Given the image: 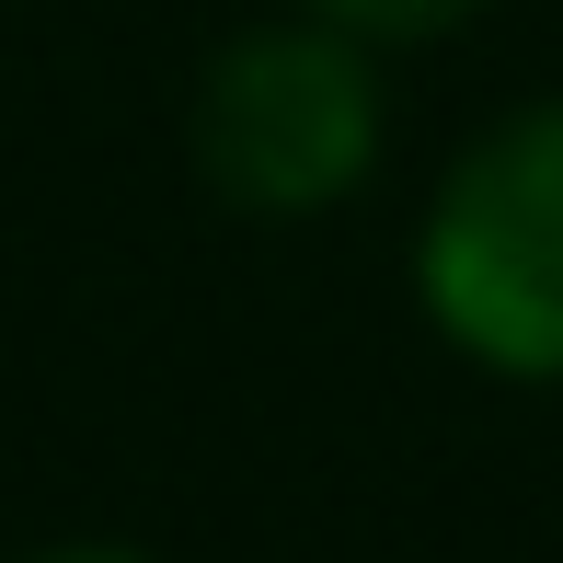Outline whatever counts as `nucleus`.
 I'll use <instances>...</instances> for the list:
<instances>
[{
    "label": "nucleus",
    "mask_w": 563,
    "mask_h": 563,
    "mask_svg": "<svg viewBox=\"0 0 563 563\" xmlns=\"http://www.w3.org/2000/svg\"><path fill=\"white\" fill-rule=\"evenodd\" d=\"M426 322L495 379L563 391V92L495 115L415 219Z\"/></svg>",
    "instance_id": "obj_1"
},
{
    "label": "nucleus",
    "mask_w": 563,
    "mask_h": 563,
    "mask_svg": "<svg viewBox=\"0 0 563 563\" xmlns=\"http://www.w3.org/2000/svg\"><path fill=\"white\" fill-rule=\"evenodd\" d=\"M196 173L242 219H322L379 173V58L345 23H253L196 81Z\"/></svg>",
    "instance_id": "obj_2"
},
{
    "label": "nucleus",
    "mask_w": 563,
    "mask_h": 563,
    "mask_svg": "<svg viewBox=\"0 0 563 563\" xmlns=\"http://www.w3.org/2000/svg\"><path fill=\"white\" fill-rule=\"evenodd\" d=\"M322 23H345L356 46H426V35H460L483 0H311Z\"/></svg>",
    "instance_id": "obj_3"
},
{
    "label": "nucleus",
    "mask_w": 563,
    "mask_h": 563,
    "mask_svg": "<svg viewBox=\"0 0 563 563\" xmlns=\"http://www.w3.org/2000/svg\"><path fill=\"white\" fill-rule=\"evenodd\" d=\"M23 563H150V552H126V541H46V552H23Z\"/></svg>",
    "instance_id": "obj_4"
}]
</instances>
